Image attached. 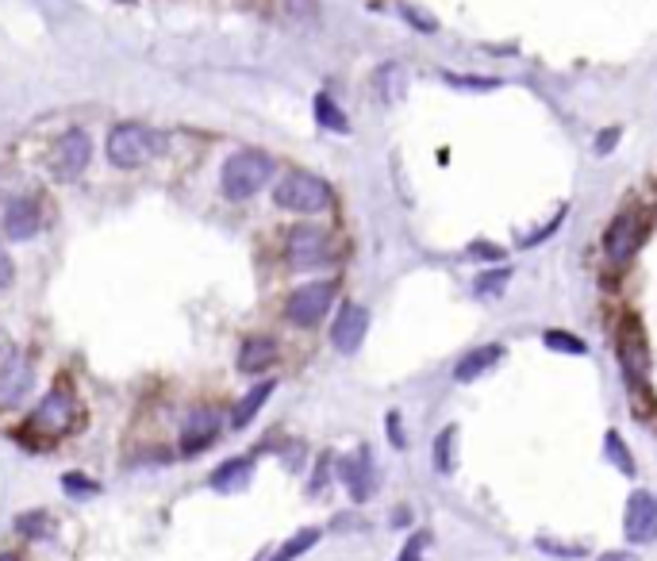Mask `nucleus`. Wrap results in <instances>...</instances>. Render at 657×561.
Returning a JSON list of instances; mask_svg holds the SVG:
<instances>
[{"mask_svg": "<svg viewBox=\"0 0 657 561\" xmlns=\"http://www.w3.org/2000/svg\"><path fill=\"white\" fill-rule=\"evenodd\" d=\"M277 339L269 335H250L239 350V373H266L273 362H277Z\"/></svg>", "mask_w": 657, "mask_h": 561, "instance_id": "17", "label": "nucleus"}, {"mask_svg": "<svg viewBox=\"0 0 657 561\" xmlns=\"http://www.w3.org/2000/svg\"><path fill=\"white\" fill-rule=\"evenodd\" d=\"M339 477L342 485H346V492L362 504V500H369L373 492H377V465H373V454L369 450H358V454H350V458H342L339 462Z\"/></svg>", "mask_w": 657, "mask_h": 561, "instance_id": "13", "label": "nucleus"}, {"mask_svg": "<svg viewBox=\"0 0 657 561\" xmlns=\"http://www.w3.org/2000/svg\"><path fill=\"white\" fill-rule=\"evenodd\" d=\"M604 450H608V458L615 462V469H619V473L634 477V458H631V450L623 446V439H619V431H608V439H604Z\"/></svg>", "mask_w": 657, "mask_h": 561, "instance_id": "25", "label": "nucleus"}, {"mask_svg": "<svg viewBox=\"0 0 657 561\" xmlns=\"http://www.w3.org/2000/svg\"><path fill=\"white\" fill-rule=\"evenodd\" d=\"M108 162L116 166V170H139L146 162H154L158 154H166V135L162 131H154V127H146V123H116L112 131H108Z\"/></svg>", "mask_w": 657, "mask_h": 561, "instance_id": "2", "label": "nucleus"}, {"mask_svg": "<svg viewBox=\"0 0 657 561\" xmlns=\"http://www.w3.org/2000/svg\"><path fill=\"white\" fill-rule=\"evenodd\" d=\"M273 389H277V381H262V385H254V389L246 392L243 400L235 404V412H231V427L243 431L246 423H254V415L266 408V400L273 396Z\"/></svg>", "mask_w": 657, "mask_h": 561, "instance_id": "20", "label": "nucleus"}, {"mask_svg": "<svg viewBox=\"0 0 657 561\" xmlns=\"http://www.w3.org/2000/svg\"><path fill=\"white\" fill-rule=\"evenodd\" d=\"M35 385V366L24 354H12L8 362H0V408H16Z\"/></svg>", "mask_w": 657, "mask_h": 561, "instance_id": "14", "label": "nucleus"}, {"mask_svg": "<svg viewBox=\"0 0 657 561\" xmlns=\"http://www.w3.org/2000/svg\"><path fill=\"white\" fill-rule=\"evenodd\" d=\"M250 481H254V458H227V462L208 477V485L216 488V492H227V496H231V492H243Z\"/></svg>", "mask_w": 657, "mask_h": 561, "instance_id": "18", "label": "nucleus"}, {"mask_svg": "<svg viewBox=\"0 0 657 561\" xmlns=\"http://www.w3.org/2000/svg\"><path fill=\"white\" fill-rule=\"evenodd\" d=\"M16 527H20V535H31V538L50 535V527H47V515H43V512L20 515V519H16Z\"/></svg>", "mask_w": 657, "mask_h": 561, "instance_id": "27", "label": "nucleus"}, {"mask_svg": "<svg viewBox=\"0 0 657 561\" xmlns=\"http://www.w3.org/2000/svg\"><path fill=\"white\" fill-rule=\"evenodd\" d=\"M373 89H377V97L385 100V104L404 100V89H408V70H404L400 62H385V66H377V74H373Z\"/></svg>", "mask_w": 657, "mask_h": 561, "instance_id": "19", "label": "nucleus"}, {"mask_svg": "<svg viewBox=\"0 0 657 561\" xmlns=\"http://www.w3.org/2000/svg\"><path fill=\"white\" fill-rule=\"evenodd\" d=\"M419 546H423V538H412V542H408V550H404V558H400V561H419Z\"/></svg>", "mask_w": 657, "mask_h": 561, "instance_id": "35", "label": "nucleus"}, {"mask_svg": "<svg viewBox=\"0 0 657 561\" xmlns=\"http://www.w3.org/2000/svg\"><path fill=\"white\" fill-rule=\"evenodd\" d=\"M77 419H81V404H77V396H73L70 385H54V389L35 404V412L27 415L24 431L27 435H35V439H62V435H70L73 427H77Z\"/></svg>", "mask_w": 657, "mask_h": 561, "instance_id": "4", "label": "nucleus"}, {"mask_svg": "<svg viewBox=\"0 0 657 561\" xmlns=\"http://www.w3.org/2000/svg\"><path fill=\"white\" fill-rule=\"evenodd\" d=\"M62 488L73 492V496H93V492H100L97 481H89V477H81V473H66V477H62Z\"/></svg>", "mask_w": 657, "mask_h": 561, "instance_id": "28", "label": "nucleus"}, {"mask_svg": "<svg viewBox=\"0 0 657 561\" xmlns=\"http://www.w3.org/2000/svg\"><path fill=\"white\" fill-rule=\"evenodd\" d=\"M273 173H277V158L273 154L258 147L235 150L223 162V170H219V193L227 200H250V196L262 193L273 181Z\"/></svg>", "mask_w": 657, "mask_h": 561, "instance_id": "1", "label": "nucleus"}, {"mask_svg": "<svg viewBox=\"0 0 657 561\" xmlns=\"http://www.w3.org/2000/svg\"><path fill=\"white\" fill-rule=\"evenodd\" d=\"M469 254H473V258H485V262H500V258H504V250H500V246H492V243H473Z\"/></svg>", "mask_w": 657, "mask_h": 561, "instance_id": "32", "label": "nucleus"}, {"mask_svg": "<svg viewBox=\"0 0 657 561\" xmlns=\"http://www.w3.org/2000/svg\"><path fill=\"white\" fill-rule=\"evenodd\" d=\"M454 439H458V427H442L435 439V469L438 473H454Z\"/></svg>", "mask_w": 657, "mask_h": 561, "instance_id": "23", "label": "nucleus"}, {"mask_svg": "<svg viewBox=\"0 0 657 561\" xmlns=\"http://www.w3.org/2000/svg\"><path fill=\"white\" fill-rule=\"evenodd\" d=\"M273 204L281 212H296V216H319V212H327L335 204V193H331V185L319 173L289 170L281 173L277 185H273Z\"/></svg>", "mask_w": 657, "mask_h": 561, "instance_id": "3", "label": "nucleus"}, {"mask_svg": "<svg viewBox=\"0 0 657 561\" xmlns=\"http://www.w3.org/2000/svg\"><path fill=\"white\" fill-rule=\"evenodd\" d=\"M0 561H20L16 554H0Z\"/></svg>", "mask_w": 657, "mask_h": 561, "instance_id": "36", "label": "nucleus"}, {"mask_svg": "<svg viewBox=\"0 0 657 561\" xmlns=\"http://www.w3.org/2000/svg\"><path fill=\"white\" fill-rule=\"evenodd\" d=\"M39 227H43V208H39L35 196H12V200L4 204V235H8L12 243L35 239Z\"/></svg>", "mask_w": 657, "mask_h": 561, "instance_id": "11", "label": "nucleus"}, {"mask_svg": "<svg viewBox=\"0 0 657 561\" xmlns=\"http://www.w3.org/2000/svg\"><path fill=\"white\" fill-rule=\"evenodd\" d=\"M619 139H623V127H608L604 135H596L592 150H596V154H611V150L619 147Z\"/></svg>", "mask_w": 657, "mask_h": 561, "instance_id": "31", "label": "nucleus"}, {"mask_svg": "<svg viewBox=\"0 0 657 561\" xmlns=\"http://www.w3.org/2000/svg\"><path fill=\"white\" fill-rule=\"evenodd\" d=\"M623 535H627V542H634V546H646V542H654L657 538V496L654 492H646V488L631 492L627 512H623Z\"/></svg>", "mask_w": 657, "mask_h": 561, "instance_id": "9", "label": "nucleus"}, {"mask_svg": "<svg viewBox=\"0 0 657 561\" xmlns=\"http://www.w3.org/2000/svg\"><path fill=\"white\" fill-rule=\"evenodd\" d=\"M316 542H319L316 527H308V531H296V535H292L289 542H285V546H281V550H277V554H273L269 561H296L300 554H308Z\"/></svg>", "mask_w": 657, "mask_h": 561, "instance_id": "22", "label": "nucleus"}, {"mask_svg": "<svg viewBox=\"0 0 657 561\" xmlns=\"http://www.w3.org/2000/svg\"><path fill=\"white\" fill-rule=\"evenodd\" d=\"M450 85H458V89H496L500 81L496 77H458V74H442Z\"/></svg>", "mask_w": 657, "mask_h": 561, "instance_id": "29", "label": "nucleus"}, {"mask_svg": "<svg viewBox=\"0 0 657 561\" xmlns=\"http://www.w3.org/2000/svg\"><path fill=\"white\" fill-rule=\"evenodd\" d=\"M365 331H369V312H365L362 304L346 300L339 308V316H335V323H331V346L339 354H358V346L365 342Z\"/></svg>", "mask_w": 657, "mask_h": 561, "instance_id": "12", "label": "nucleus"}, {"mask_svg": "<svg viewBox=\"0 0 657 561\" xmlns=\"http://www.w3.org/2000/svg\"><path fill=\"white\" fill-rule=\"evenodd\" d=\"M219 427H223V419H219L216 408H208V404L193 408L185 415V423H181V454L193 458L200 450H208L219 439Z\"/></svg>", "mask_w": 657, "mask_h": 561, "instance_id": "10", "label": "nucleus"}, {"mask_svg": "<svg viewBox=\"0 0 657 561\" xmlns=\"http://www.w3.org/2000/svg\"><path fill=\"white\" fill-rule=\"evenodd\" d=\"M312 112H316V123L323 131H335V135H350V120H346V112L339 108V100H331L327 93H319L316 104H312Z\"/></svg>", "mask_w": 657, "mask_h": 561, "instance_id": "21", "label": "nucleus"}, {"mask_svg": "<svg viewBox=\"0 0 657 561\" xmlns=\"http://www.w3.org/2000/svg\"><path fill=\"white\" fill-rule=\"evenodd\" d=\"M335 293H339L335 281H308V285L292 289L289 300H285V319L292 327H304V331L319 327L323 316L335 308Z\"/></svg>", "mask_w": 657, "mask_h": 561, "instance_id": "6", "label": "nucleus"}, {"mask_svg": "<svg viewBox=\"0 0 657 561\" xmlns=\"http://www.w3.org/2000/svg\"><path fill=\"white\" fill-rule=\"evenodd\" d=\"M400 16H404V20H408V24L412 27H419V31H435V16H423V12H419V8H412V4H400Z\"/></svg>", "mask_w": 657, "mask_h": 561, "instance_id": "30", "label": "nucleus"}, {"mask_svg": "<svg viewBox=\"0 0 657 561\" xmlns=\"http://www.w3.org/2000/svg\"><path fill=\"white\" fill-rule=\"evenodd\" d=\"M89 162H93V139L81 127H73L50 150V177L70 185V181H77L81 173L89 170Z\"/></svg>", "mask_w": 657, "mask_h": 561, "instance_id": "7", "label": "nucleus"}, {"mask_svg": "<svg viewBox=\"0 0 657 561\" xmlns=\"http://www.w3.org/2000/svg\"><path fill=\"white\" fill-rule=\"evenodd\" d=\"M642 239H646V220H642V212H619V216L611 220L608 235H604V254H608L611 266H627L634 254H638Z\"/></svg>", "mask_w": 657, "mask_h": 561, "instance_id": "8", "label": "nucleus"}, {"mask_svg": "<svg viewBox=\"0 0 657 561\" xmlns=\"http://www.w3.org/2000/svg\"><path fill=\"white\" fill-rule=\"evenodd\" d=\"M511 281V266H500V269H492V273H481L477 281H473V293L477 296H496V293H504V285Z\"/></svg>", "mask_w": 657, "mask_h": 561, "instance_id": "24", "label": "nucleus"}, {"mask_svg": "<svg viewBox=\"0 0 657 561\" xmlns=\"http://www.w3.org/2000/svg\"><path fill=\"white\" fill-rule=\"evenodd\" d=\"M339 258V246H335V235L327 231V227H319V223H296L289 227V235H285V262L292 269H323L331 266Z\"/></svg>", "mask_w": 657, "mask_h": 561, "instance_id": "5", "label": "nucleus"}, {"mask_svg": "<svg viewBox=\"0 0 657 561\" xmlns=\"http://www.w3.org/2000/svg\"><path fill=\"white\" fill-rule=\"evenodd\" d=\"M389 439H392V446H404V431H400V419H396V412L389 415Z\"/></svg>", "mask_w": 657, "mask_h": 561, "instance_id": "34", "label": "nucleus"}, {"mask_svg": "<svg viewBox=\"0 0 657 561\" xmlns=\"http://www.w3.org/2000/svg\"><path fill=\"white\" fill-rule=\"evenodd\" d=\"M16 281V266H12V258L0 250V289H8Z\"/></svg>", "mask_w": 657, "mask_h": 561, "instance_id": "33", "label": "nucleus"}, {"mask_svg": "<svg viewBox=\"0 0 657 561\" xmlns=\"http://www.w3.org/2000/svg\"><path fill=\"white\" fill-rule=\"evenodd\" d=\"M542 342L550 346V350H558V354H588V346H584V339H577V335H569V331H546L542 335Z\"/></svg>", "mask_w": 657, "mask_h": 561, "instance_id": "26", "label": "nucleus"}, {"mask_svg": "<svg viewBox=\"0 0 657 561\" xmlns=\"http://www.w3.org/2000/svg\"><path fill=\"white\" fill-rule=\"evenodd\" d=\"M619 358H623V369H627V385H642L646 373H650V354H646V339H642L634 319H627L623 331H619Z\"/></svg>", "mask_w": 657, "mask_h": 561, "instance_id": "15", "label": "nucleus"}, {"mask_svg": "<svg viewBox=\"0 0 657 561\" xmlns=\"http://www.w3.org/2000/svg\"><path fill=\"white\" fill-rule=\"evenodd\" d=\"M504 358V346L500 342H488V346H477V350H469L462 362L454 366V381H462V385H469V381H477V377H485L488 369L496 366Z\"/></svg>", "mask_w": 657, "mask_h": 561, "instance_id": "16", "label": "nucleus"}]
</instances>
